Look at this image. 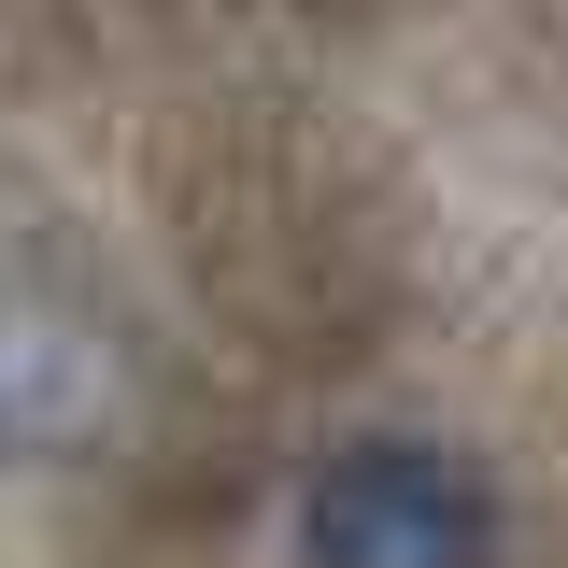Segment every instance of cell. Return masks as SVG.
Listing matches in <instances>:
<instances>
[{"label":"cell","instance_id":"cell-2","mask_svg":"<svg viewBox=\"0 0 568 568\" xmlns=\"http://www.w3.org/2000/svg\"><path fill=\"white\" fill-rule=\"evenodd\" d=\"M114 426H129V342L58 284H0V469H85Z\"/></svg>","mask_w":568,"mask_h":568},{"label":"cell","instance_id":"cell-1","mask_svg":"<svg viewBox=\"0 0 568 568\" xmlns=\"http://www.w3.org/2000/svg\"><path fill=\"white\" fill-rule=\"evenodd\" d=\"M298 555L313 568H484L497 555V497L455 440L426 426H369L342 455H313L298 484Z\"/></svg>","mask_w":568,"mask_h":568}]
</instances>
